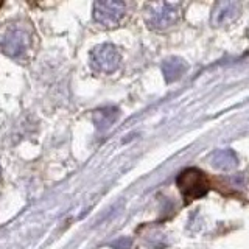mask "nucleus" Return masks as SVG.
Here are the masks:
<instances>
[{
	"label": "nucleus",
	"instance_id": "1",
	"mask_svg": "<svg viewBox=\"0 0 249 249\" xmlns=\"http://www.w3.org/2000/svg\"><path fill=\"white\" fill-rule=\"evenodd\" d=\"M182 5L179 2H154L148 3L145 10V20L153 30H165L181 18Z\"/></svg>",
	"mask_w": 249,
	"mask_h": 249
},
{
	"label": "nucleus",
	"instance_id": "2",
	"mask_svg": "<svg viewBox=\"0 0 249 249\" xmlns=\"http://www.w3.org/2000/svg\"><path fill=\"white\" fill-rule=\"evenodd\" d=\"M30 45H31V37L25 25L16 23V25L6 28L2 37V50L6 56H10L11 59L16 61H25L28 56Z\"/></svg>",
	"mask_w": 249,
	"mask_h": 249
},
{
	"label": "nucleus",
	"instance_id": "3",
	"mask_svg": "<svg viewBox=\"0 0 249 249\" xmlns=\"http://www.w3.org/2000/svg\"><path fill=\"white\" fill-rule=\"evenodd\" d=\"M179 190L185 199V204H189L193 199H198L209 192V181L207 176L202 173L199 168H185L181 171L176 179Z\"/></svg>",
	"mask_w": 249,
	"mask_h": 249
},
{
	"label": "nucleus",
	"instance_id": "4",
	"mask_svg": "<svg viewBox=\"0 0 249 249\" xmlns=\"http://www.w3.org/2000/svg\"><path fill=\"white\" fill-rule=\"evenodd\" d=\"M90 66L95 72L112 73L120 66V53L111 44L98 45L90 53Z\"/></svg>",
	"mask_w": 249,
	"mask_h": 249
},
{
	"label": "nucleus",
	"instance_id": "5",
	"mask_svg": "<svg viewBox=\"0 0 249 249\" xmlns=\"http://www.w3.org/2000/svg\"><path fill=\"white\" fill-rule=\"evenodd\" d=\"M124 13H126V5L123 2L105 0L93 3V19L103 27H115L123 19Z\"/></svg>",
	"mask_w": 249,
	"mask_h": 249
},
{
	"label": "nucleus",
	"instance_id": "6",
	"mask_svg": "<svg viewBox=\"0 0 249 249\" xmlns=\"http://www.w3.org/2000/svg\"><path fill=\"white\" fill-rule=\"evenodd\" d=\"M241 11V3L240 2H220L216 3L213 11H212V22L213 27H221L228 25V23L233 22Z\"/></svg>",
	"mask_w": 249,
	"mask_h": 249
},
{
	"label": "nucleus",
	"instance_id": "7",
	"mask_svg": "<svg viewBox=\"0 0 249 249\" xmlns=\"http://www.w3.org/2000/svg\"><path fill=\"white\" fill-rule=\"evenodd\" d=\"M210 163L218 170H232L238 165L237 154L232 150H218L210 156Z\"/></svg>",
	"mask_w": 249,
	"mask_h": 249
},
{
	"label": "nucleus",
	"instance_id": "8",
	"mask_svg": "<svg viewBox=\"0 0 249 249\" xmlns=\"http://www.w3.org/2000/svg\"><path fill=\"white\" fill-rule=\"evenodd\" d=\"M185 70H187V64L181 58H170L167 61H163L162 64V72L167 83H173L179 80Z\"/></svg>",
	"mask_w": 249,
	"mask_h": 249
},
{
	"label": "nucleus",
	"instance_id": "9",
	"mask_svg": "<svg viewBox=\"0 0 249 249\" xmlns=\"http://www.w3.org/2000/svg\"><path fill=\"white\" fill-rule=\"evenodd\" d=\"M117 115H119V109L112 107V106H107V107L97 109V111L93 112L92 119H93V123H95L97 129L105 131L117 120Z\"/></svg>",
	"mask_w": 249,
	"mask_h": 249
},
{
	"label": "nucleus",
	"instance_id": "10",
	"mask_svg": "<svg viewBox=\"0 0 249 249\" xmlns=\"http://www.w3.org/2000/svg\"><path fill=\"white\" fill-rule=\"evenodd\" d=\"M112 248L114 249H129L131 248V240L123 237V238H119L117 241H114L112 243Z\"/></svg>",
	"mask_w": 249,
	"mask_h": 249
},
{
	"label": "nucleus",
	"instance_id": "11",
	"mask_svg": "<svg viewBox=\"0 0 249 249\" xmlns=\"http://www.w3.org/2000/svg\"><path fill=\"white\" fill-rule=\"evenodd\" d=\"M0 6H2V2H0Z\"/></svg>",
	"mask_w": 249,
	"mask_h": 249
}]
</instances>
